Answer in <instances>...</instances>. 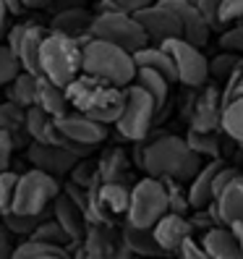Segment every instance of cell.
Returning <instances> with one entry per match:
<instances>
[{
  "instance_id": "11",
  "label": "cell",
  "mask_w": 243,
  "mask_h": 259,
  "mask_svg": "<svg viewBox=\"0 0 243 259\" xmlns=\"http://www.w3.org/2000/svg\"><path fill=\"white\" fill-rule=\"evenodd\" d=\"M133 16L141 21V26L147 29V34H149V39L157 42V45L168 42L173 37H183V26H180L178 13L165 3V0H155L152 6L136 11Z\"/></svg>"
},
{
  "instance_id": "9",
  "label": "cell",
  "mask_w": 243,
  "mask_h": 259,
  "mask_svg": "<svg viewBox=\"0 0 243 259\" xmlns=\"http://www.w3.org/2000/svg\"><path fill=\"white\" fill-rule=\"evenodd\" d=\"M165 48L170 50L173 60H175V68H178V81L186 84L191 89H202L209 81V58L202 53L199 45H193L183 37H173L168 42H162Z\"/></svg>"
},
{
  "instance_id": "26",
  "label": "cell",
  "mask_w": 243,
  "mask_h": 259,
  "mask_svg": "<svg viewBox=\"0 0 243 259\" xmlns=\"http://www.w3.org/2000/svg\"><path fill=\"white\" fill-rule=\"evenodd\" d=\"M217 212L222 223H233V220H243V173H238L230 184L222 189V194L215 199Z\"/></svg>"
},
{
  "instance_id": "36",
  "label": "cell",
  "mask_w": 243,
  "mask_h": 259,
  "mask_svg": "<svg viewBox=\"0 0 243 259\" xmlns=\"http://www.w3.org/2000/svg\"><path fill=\"white\" fill-rule=\"evenodd\" d=\"M21 71H24V66H21L19 55L8 45H0V87H8Z\"/></svg>"
},
{
  "instance_id": "16",
  "label": "cell",
  "mask_w": 243,
  "mask_h": 259,
  "mask_svg": "<svg viewBox=\"0 0 243 259\" xmlns=\"http://www.w3.org/2000/svg\"><path fill=\"white\" fill-rule=\"evenodd\" d=\"M180 19V26H183V39L199 45V48H204V45L209 42V32H212V24L207 21V16L199 11V6L193 3V0H165Z\"/></svg>"
},
{
  "instance_id": "25",
  "label": "cell",
  "mask_w": 243,
  "mask_h": 259,
  "mask_svg": "<svg viewBox=\"0 0 243 259\" xmlns=\"http://www.w3.org/2000/svg\"><path fill=\"white\" fill-rule=\"evenodd\" d=\"M50 29H44L39 24H29L26 32H24V39L19 45V60L24 71H32V73H39V53H42V45H44V37H47Z\"/></svg>"
},
{
  "instance_id": "43",
  "label": "cell",
  "mask_w": 243,
  "mask_h": 259,
  "mask_svg": "<svg viewBox=\"0 0 243 259\" xmlns=\"http://www.w3.org/2000/svg\"><path fill=\"white\" fill-rule=\"evenodd\" d=\"M196 6H199V11L207 16V21L212 24V29H220V6H222V0H196Z\"/></svg>"
},
{
  "instance_id": "30",
  "label": "cell",
  "mask_w": 243,
  "mask_h": 259,
  "mask_svg": "<svg viewBox=\"0 0 243 259\" xmlns=\"http://www.w3.org/2000/svg\"><path fill=\"white\" fill-rule=\"evenodd\" d=\"M136 84H141L147 92L157 100V105H160V110L165 108V102H168V95H170V79L168 76H162L160 71H152V68H139L136 71V79H133Z\"/></svg>"
},
{
  "instance_id": "50",
  "label": "cell",
  "mask_w": 243,
  "mask_h": 259,
  "mask_svg": "<svg viewBox=\"0 0 243 259\" xmlns=\"http://www.w3.org/2000/svg\"><path fill=\"white\" fill-rule=\"evenodd\" d=\"M233 228V233H235V238H238V243H240V251H243V220H233V223H227Z\"/></svg>"
},
{
  "instance_id": "12",
  "label": "cell",
  "mask_w": 243,
  "mask_h": 259,
  "mask_svg": "<svg viewBox=\"0 0 243 259\" xmlns=\"http://www.w3.org/2000/svg\"><path fill=\"white\" fill-rule=\"evenodd\" d=\"M26 160L32 162V167H39V170H47L58 178H63V176H71L73 165L81 157L73 155L63 144H42L32 139V144L26 147Z\"/></svg>"
},
{
  "instance_id": "34",
  "label": "cell",
  "mask_w": 243,
  "mask_h": 259,
  "mask_svg": "<svg viewBox=\"0 0 243 259\" xmlns=\"http://www.w3.org/2000/svg\"><path fill=\"white\" fill-rule=\"evenodd\" d=\"M240 53H230V50H222L220 55L215 58H209V71L212 76H215L217 81H225V79H230V73L238 71L243 66V58H238Z\"/></svg>"
},
{
  "instance_id": "38",
  "label": "cell",
  "mask_w": 243,
  "mask_h": 259,
  "mask_svg": "<svg viewBox=\"0 0 243 259\" xmlns=\"http://www.w3.org/2000/svg\"><path fill=\"white\" fill-rule=\"evenodd\" d=\"M97 178H100V167H97V162H92L89 157H81L79 162L73 165V170H71V181H73V184H79V186H84V189H89Z\"/></svg>"
},
{
  "instance_id": "45",
  "label": "cell",
  "mask_w": 243,
  "mask_h": 259,
  "mask_svg": "<svg viewBox=\"0 0 243 259\" xmlns=\"http://www.w3.org/2000/svg\"><path fill=\"white\" fill-rule=\"evenodd\" d=\"M26 26L29 24H13L11 29H8V34H6V45L13 50V53H19V45H21V39H24V32H26Z\"/></svg>"
},
{
  "instance_id": "44",
  "label": "cell",
  "mask_w": 243,
  "mask_h": 259,
  "mask_svg": "<svg viewBox=\"0 0 243 259\" xmlns=\"http://www.w3.org/2000/svg\"><path fill=\"white\" fill-rule=\"evenodd\" d=\"M13 149H16V144H13L11 134L0 128V173H3V170H8V162H11Z\"/></svg>"
},
{
  "instance_id": "2",
  "label": "cell",
  "mask_w": 243,
  "mask_h": 259,
  "mask_svg": "<svg viewBox=\"0 0 243 259\" xmlns=\"http://www.w3.org/2000/svg\"><path fill=\"white\" fill-rule=\"evenodd\" d=\"M71 108L81 110L86 115L97 118L105 126H115L126 108V87H115L110 81H102L97 76L81 71L66 87Z\"/></svg>"
},
{
  "instance_id": "37",
  "label": "cell",
  "mask_w": 243,
  "mask_h": 259,
  "mask_svg": "<svg viewBox=\"0 0 243 259\" xmlns=\"http://www.w3.org/2000/svg\"><path fill=\"white\" fill-rule=\"evenodd\" d=\"M19 176L13 170H3L0 173V215L13 209V202H16V189H19Z\"/></svg>"
},
{
  "instance_id": "39",
  "label": "cell",
  "mask_w": 243,
  "mask_h": 259,
  "mask_svg": "<svg viewBox=\"0 0 243 259\" xmlns=\"http://www.w3.org/2000/svg\"><path fill=\"white\" fill-rule=\"evenodd\" d=\"M220 48L230 53H243V21H235L222 29L220 34Z\"/></svg>"
},
{
  "instance_id": "17",
  "label": "cell",
  "mask_w": 243,
  "mask_h": 259,
  "mask_svg": "<svg viewBox=\"0 0 243 259\" xmlns=\"http://www.w3.org/2000/svg\"><path fill=\"white\" fill-rule=\"evenodd\" d=\"M94 16L97 13L86 11L84 6H73V8H60L53 21H50V29L53 32H63L68 37H76L81 45H86L92 39V24H94Z\"/></svg>"
},
{
  "instance_id": "7",
  "label": "cell",
  "mask_w": 243,
  "mask_h": 259,
  "mask_svg": "<svg viewBox=\"0 0 243 259\" xmlns=\"http://www.w3.org/2000/svg\"><path fill=\"white\" fill-rule=\"evenodd\" d=\"M157 113H160L157 100L141 84L133 81L126 87V108H123L120 120L115 123V128L128 142H144L152 131V126H155Z\"/></svg>"
},
{
  "instance_id": "15",
  "label": "cell",
  "mask_w": 243,
  "mask_h": 259,
  "mask_svg": "<svg viewBox=\"0 0 243 259\" xmlns=\"http://www.w3.org/2000/svg\"><path fill=\"white\" fill-rule=\"evenodd\" d=\"M155 238L160 241V246L165 249V254H178L180 243H183L188 236H193V225L191 218H186L183 212H165V215L155 223Z\"/></svg>"
},
{
  "instance_id": "35",
  "label": "cell",
  "mask_w": 243,
  "mask_h": 259,
  "mask_svg": "<svg viewBox=\"0 0 243 259\" xmlns=\"http://www.w3.org/2000/svg\"><path fill=\"white\" fill-rule=\"evenodd\" d=\"M32 236L34 238H42V241H50V243H58V246H66V249L73 243V238L66 233V228L60 225L55 218H47L44 223H39V228H37Z\"/></svg>"
},
{
  "instance_id": "42",
  "label": "cell",
  "mask_w": 243,
  "mask_h": 259,
  "mask_svg": "<svg viewBox=\"0 0 243 259\" xmlns=\"http://www.w3.org/2000/svg\"><path fill=\"white\" fill-rule=\"evenodd\" d=\"M178 256H186V259H202V256H207V251H204V246H202V238L188 236L183 243H180Z\"/></svg>"
},
{
  "instance_id": "31",
  "label": "cell",
  "mask_w": 243,
  "mask_h": 259,
  "mask_svg": "<svg viewBox=\"0 0 243 259\" xmlns=\"http://www.w3.org/2000/svg\"><path fill=\"white\" fill-rule=\"evenodd\" d=\"M222 131L233 142L243 144V92H238L230 102H225L222 110Z\"/></svg>"
},
{
  "instance_id": "52",
  "label": "cell",
  "mask_w": 243,
  "mask_h": 259,
  "mask_svg": "<svg viewBox=\"0 0 243 259\" xmlns=\"http://www.w3.org/2000/svg\"><path fill=\"white\" fill-rule=\"evenodd\" d=\"M92 3H94V0H92Z\"/></svg>"
},
{
  "instance_id": "19",
  "label": "cell",
  "mask_w": 243,
  "mask_h": 259,
  "mask_svg": "<svg viewBox=\"0 0 243 259\" xmlns=\"http://www.w3.org/2000/svg\"><path fill=\"white\" fill-rule=\"evenodd\" d=\"M202 246L209 259H238L243 256L240 243L230 225H215L202 236Z\"/></svg>"
},
{
  "instance_id": "13",
  "label": "cell",
  "mask_w": 243,
  "mask_h": 259,
  "mask_svg": "<svg viewBox=\"0 0 243 259\" xmlns=\"http://www.w3.org/2000/svg\"><path fill=\"white\" fill-rule=\"evenodd\" d=\"M222 110H225V100L217 87H202V92L196 95L191 105V128L196 131H220L222 128Z\"/></svg>"
},
{
  "instance_id": "6",
  "label": "cell",
  "mask_w": 243,
  "mask_h": 259,
  "mask_svg": "<svg viewBox=\"0 0 243 259\" xmlns=\"http://www.w3.org/2000/svg\"><path fill=\"white\" fill-rule=\"evenodd\" d=\"M63 191L60 186V178L39 170V167H29L26 173L19 176V189H16V202H13V212H21V215H42L47 212L58 194Z\"/></svg>"
},
{
  "instance_id": "1",
  "label": "cell",
  "mask_w": 243,
  "mask_h": 259,
  "mask_svg": "<svg viewBox=\"0 0 243 259\" xmlns=\"http://www.w3.org/2000/svg\"><path fill=\"white\" fill-rule=\"evenodd\" d=\"M204 157L196 155L191 149V144L180 136L165 134L155 142H147L141 155H139V165L149 176L157 178H175V181H188L202 170Z\"/></svg>"
},
{
  "instance_id": "24",
  "label": "cell",
  "mask_w": 243,
  "mask_h": 259,
  "mask_svg": "<svg viewBox=\"0 0 243 259\" xmlns=\"http://www.w3.org/2000/svg\"><path fill=\"white\" fill-rule=\"evenodd\" d=\"M120 238H123V243L131 249V254H139V256H162L165 254V249L155 238V231H152V228H139V225L123 223Z\"/></svg>"
},
{
  "instance_id": "48",
  "label": "cell",
  "mask_w": 243,
  "mask_h": 259,
  "mask_svg": "<svg viewBox=\"0 0 243 259\" xmlns=\"http://www.w3.org/2000/svg\"><path fill=\"white\" fill-rule=\"evenodd\" d=\"M55 0H24L26 11H39V8H53Z\"/></svg>"
},
{
  "instance_id": "18",
  "label": "cell",
  "mask_w": 243,
  "mask_h": 259,
  "mask_svg": "<svg viewBox=\"0 0 243 259\" xmlns=\"http://www.w3.org/2000/svg\"><path fill=\"white\" fill-rule=\"evenodd\" d=\"M53 218L66 228V233H68L73 241H81L84 233H86V228H89L86 212L76 204L66 191L58 194V199H55V204H53Z\"/></svg>"
},
{
  "instance_id": "8",
  "label": "cell",
  "mask_w": 243,
  "mask_h": 259,
  "mask_svg": "<svg viewBox=\"0 0 243 259\" xmlns=\"http://www.w3.org/2000/svg\"><path fill=\"white\" fill-rule=\"evenodd\" d=\"M92 34L100 37V39H108L113 45H120L126 48L128 53H136L147 48L152 42L147 29L141 26V21L133 16L128 11H105V13H97L94 16V24H92Z\"/></svg>"
},
{
  "instance_id": "4",
  "label": "cell",
  "mask_w": 243,
  "mask_h": 259,
  "mask_svg": "<svg viewBox=\"0 0 243 259\" xmlns=\"http://www.w3.org/2000/svg\"><path fill=\"white\" fill-rule=\"evenodd\" d=\"M84 71V45L63 32H47L39 53V73L60 87H68Z\"/></svg>"
},
{
  "instance_id": "41",
  "label": "cell",
  "mask_w": 243,
  "mask_h": 259,
  "mask_svg": "<svg viewBox=\"0 0 243 259\" xmlns=\"http://www.w3.org/2000/svg\"><path fill=\"white\" fill-rule=\"evenodd\" d=\"M19 243H21V241H16V233H13L6 223L0 225V259H8V256L16 254Z\"/></svg>"
},
{
  "instance_id": "33",
  "label": "cell",
  "mask_w": 243,
  "mask_h": 259,
  "mask_svg": "<svg viewBox=\"0 0 243 259\" xmlns=\"http://www.w3.org/2000/svg\"><path fill=\"white\" fill-rule=\"evenodd\" d=\"M186 142L191 144V149L202 157H209V160H220V139L215 136V131H196V128H188V136Z\"/></svg>"
},
{
  "instance_id": "51",
  "label": "cell",
  "mask_w": 243,
  "mask_h": 259,
  "mask_svg": "<svg viewBox=\"0 0 243 259\" xmlns=\"http://www.w3.org/2000/svg\"><path fill=\"white\" fill-rule=\"evenodd\" d=\"M193 3H196V0H193Z\"/></svg>"
},
{
  "instance_id": "10",
  "label": "cell",
  "mask_w": 243,
  "mask_h": 259,
  "mask_svg": "<svg viewBox=\"0 0 243 259\" xmlns=\"http://www.w3.org/2000/svg\"><path fill=\"white\" fill-rule=\"evenodd\" d=\"M73 256H92V259H108V256H128L123 238H115L110 223H89L84 238L76 243Z\"/></svg>"
},
{
  "instance_id": "32",
  "label": "cell",
  "mask_w": 243,
  "mask_h": 259,
  "mask_svg": "<svg viewBox=\"0 0 243 259\" xmlns=\"http://www.w3.org/2000/svg\"><path fill=\"white\" fill-rule=\"evenodd\" d=\"M3 218V223L11 228L16 236H21V238H29L37 228H39V223H44L47 218H53V207L47 209V212H42V215H21V212H6V215H0Z\"/></svg>"
},
{
  "instance_id": "49",
  "label": "cell",
  "mask_w": 243,
  "mask_h": 259,
  "mask_svg": "<svg viewBox=\"0 0 243 259\" xmlns=\"http://www.w3.org/2000/svg\"><path fill=\"white\" fill-rule=\"evenodd\" d=\"M6 3V8L13 13V16H21V13L26 11V6H24V0H3Z\"/></svg>"
},
{
  "instance_id": "40",
  "label": "cell",
  "mask_w": 243,
  "mask_h": 259,
  "mask_svg": "<svg viewBox=\"0 0 243 259\" xmlns=\"http://www.w3.org/2000/svg\"><path fill=\"white\" fill-rule=\"evenodd\" d=\"M217 21H220V29L230 26L235 21H243V0H222Z\"/></svg>"
},
{
  "instance_id": "3",
  "label": "cell",
  "mask_w": 243,
  "mask_h": 259,
  "mask_svg": "<svg viewBox=\"0 0 243 259\" xmlns=\"http://www.w3.org/2000/svg\"><path fill=\"white\" fill-rule=\"evenodd\" d=\"M84 71L115 87H128L133 84L139 66H136L133 53H128L126 48L92 37L84 45Z\"/></svg>"
},
{
  "instance_id": "22",
  "label": "cell",
  "mask_w": 243,
  "mask_h": 259,
  "mask_svg": "<svg viewBox=\"0 0 243 259\" xmlns=\"http://www.w3.org/2000/svg\"><path fill=\"white\" fill-rule=\"evenodd\" d=\"M225 162L222 160H209L202 165V170L188 181V196H191V207L199 209L207 207L209 202H215V176Z\"/></svg>"
},
{
  "instance_id": "23",
  "label": "cell",
  "mask_w": 243,
  "mask_h": 259,
  "mask_svg": "<svg viewBox=\"0 0 243 259\" xmlns=\"http://www.w3.org/2000/svg\"><path fill=\"white\" fill-rule=\"evenodd\" d=\"M136 58V66L139 68H152V71H160L162 76H168L170 81H178V68H175V60L170 55V50L165 45H157V42H149L147 48L136 50L133 53Z\"/></svg>"
},
{
  "instance_id": "5",
  "label": "cell",
  "mask_w": 243,
  "mask_h": 259,
  "mask_svg": "<svg viewBox=\"0 0 243 259\" xmlns=\"http://www.w3.org/2000/svg\"><path fill=\"white\" fill-rule=\"evenodd\" d=\"M170 212V196L165 181L157 176H149L136 181L131 191V204L126 212V223L139 225V228H155V223Z\"/></svg>"
},
{
  "instance_id": "29",
  "label": "cell",
  "mask_w": 243,
  "mask_h": 259,
  "mask_svg": "<svg viewBox=\"0 0 243 259\" xmlns=\"http://www.w3.org/2000/svg\"><path fill=\"white\" fill-rule=\"evenodd\" d=\"M37 81H39V73L21 71L16 79L6 87L8 100L16 102V105H21V108H32V105L37 102Z\"/></svg>"
},
{
  "instance_id": "28",
  "label": "cell",
  "mask_w": 243,
  "mask_h": 259,
  "mask_svg": "<svg viewBox=\"0 0 243 259\" xmlns=\"http://www.w3.org/2000/svg\"><path fill=\"white\" fill-rule=\"evenodd\" d=\"M97 167H100L102 181H126L128 170H131V162H128V155L120 147H110L102 152Z\"/></svg>"
},
{
  "instance_id": "47",
  "label": "cell",
  "mask_w": 243,
  "mask_h": 259,
  "mask_svg": "<svg viewBox=\"0 0 243 259\" xmlns=\"http://www.w3.org/2000/svg\"><path fill=\"white\" fill-rule=\"evenodd\" d=\"M13 16V13L6 8V3L0 0V39H3L6 34H8V19Z\"/></svg>"
},
{
  "instance_id": "14",
  "label": "cell",
  "mask_w": 243,
  "mask_h": 259,
  "mask_svg": "<svg viewBox=\"0 0 243 259\" xmlns=\"http://www.w3.org/2000/svg\"><path fill=\"white\" fill-rule=\"evenodd\" d=\"M58 126H60L66 139L86 144V147H94V149L108 139V126L100 123L97 118L81 113V110H71L68 115L58 118Z\"/></svg>"
},
{
  "instance_id": "27",
  "label": "cell",
  "mask_w": 243,
  "mask_h": 259,
  "mask_svg": "<svg viewBox=\"0 0 243 259\" xmlns=\"http://www.w3.org/2000/svg\"><path fill=\"white\" fill-rule=\"evenodd\" d=\"M68 256L71 251L66 246H58V243L42 241L34 236L24 238L16 246V254H13V259H68Z\"/></svg>"
},
{
  "instance_id": "21",
  "label": "cell",
  "mask_w": 243,
  "mask_h": 259,
  "mask_svg": "<svg viewBox=\"0 0 243 259\" xmlns=\"http://www.w3.org/2000/svg\"><path fill=\"white\" fill-rule=\"evenodd\" d=\"M42 110H47L53 118H63L68 115L73 108H71V100H68V92L66 87L55 84L53 79H47L44 73H39V81H37V102Z\"/></svg>"
},
{
  "instance_id": "20",
  "label": "cell",
  "mask_w": 243,
  "mask_h": 259,
  "mask_svg": "<svg viewBox=\"0 0 243 259\" xmlns=\"http://www.w3.org/2000/svg\"><path fill=\"white\" fill-rule=\"evenodd\" d=\"M26 131L34 142L42 144H63L66 136L58 126V118H53L47 110H42L39 105L26 108Z\"/></svg>"
},
{
  "instance_id": "46",
  "label": "cell",
  "mask_w": 243,
  "mask_h": 259,
  "mask_svg": "<svg viewBox=\"0 0 243 259\" xmlns=\"http://www.w3.org/2000/svg\"><path fill=\"white\" fill-rule=\"evenodd\" d=\"M115 3H118V8H120V11L136 13V11H141V8L152 6V3H155V0H115Z\"/></svg>"
}]
</instances>
